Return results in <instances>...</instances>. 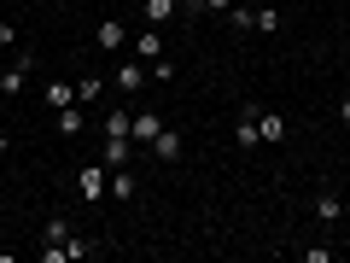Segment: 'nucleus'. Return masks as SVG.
Listing matches in <instances>:
<instances>
[{
	"instance_id": "f257e3e1",
	"label": "nucleus",
	"mask_w": 350,
	"mask_h": 263,
	"mask_svg": "<svg viewBox=\"0 0 350 263\" xmlns=\"http://www.w3.org/2000/svg\"><path fill=\"white\" fill-rule=\"evenodd\" d=\"M286 135H292V117L275 112V105H262L257 112V140L262 147H286Z\"/></svg>"
},
{
	"instance_id": "f03ea898",
	"label": "nucleus",
	"mask_w": 350,
	"mask_h": 263,
	"mask_svg": "<svg viewBox=\"0 0 350 263\" xmlns=\"http://www.w3.org/2000/svg\"><path fill=\"white\" fill-rule=\"evenodd\" d=\"M76 188H82V199H111V170L105 164H82V175H76Z\"/></svg>"
},
{
	"instance_id": "7ed1b4c3",
	"label": "nucleus",
	"mask_w": 350,
	"mask_h": 263,
	"mask_svg": "<svg viewBox=\"0 0 350 263\" xmlns=\"http://www.w3.org/2000/svg\"><path fill=\"white\" fill-rule=\"evenodd\" d=\"M29 71H36V53H24V59H12L6 71H0V100H18L29 82Z\"/></svg>"
},
{
	"instance_id": "20e7f679",
	"label": "nucleus",
	"mask_w": 350,
	"mask_h": 263,
	"mask_svg": "<svg viewBox=\"0 0 350 263\" xmlns=\"http://www.w3.org/2000/svg\"><path fill=\"white\" fill-rule=\"evenodd\" d=\"M111 82H117V88H123L129 100H135L140 88H146V82H152V71H146V64H140V59H123V64H117V71H111Z\"/></svg>"
},
{
	"instance_id": "39448f33",
	"label": "nucleus",
	"mask_w": 350,
	"mask_h": 263,
	"mask_svg": "<svg viewBox=\"0 0 350 263\" xmlns=\"http://www.w3.org/2000/svg\"><path fill=\"white\" fill-rule=\"evenodd\" d=\"M257 112H262V105H257V100H245V105H239V123H234V140H239L245 152H257V147H262V140H257Z\"/></svg>"
},
{
	"instance_id": "423d86ee",
	"label": "nucleus",
	"mask_w": 350,
	"mask_h": 263,
	"mask_svg": "<svg viewBox=\"0 0 350 263\" xmlns=\"http://www.w3.org/2000/svg\"><path fill=\"white\" fill-rule=\"evenodd\" d=\"M94 47H100V53H123L129 47V24H123V18H105V24L94 29Z\"/></svg>"
},
{
	"instance_id": "0eeeda50",
	"label": "nucleus",
	"mask_w": 350,
	"mask_h": 263,
	"mask_svg": "<svg viewBox=\"0 0 350 263\" xmlns=\"http://www.w3.org/2000/svg\"><path fill=\"white\" fill-rule=\"evenodd\" d=\"M152 158H158V164H181V129H170V123H163L158 129V140H152Z\"/></svg>"
},
{
	"instance_id": "6e6552de",
	"label": "nucleus",
	"mask_w": 350,
	"mask_h": 263,
	"mask_svg": "<svg viewBox=\"0 0 350 263\" xmlns=\"http://www.w3.org/2000/svg\"><path fill=\"white\" fill-rule=\"evenodd\" d=\"M129 158H135V140H129V135H105V147H100V164H105V170H123Z\"/></svg>"
},
{
	"instance_id": "1a4fd4ad",
	"label": "nucleus",
	"mask_w": 350,
	"mask_h": 263,
	"mask_svg": "<svg viewBox=\"0 0 350 263\" xmlns=\"http://www.w3.org/2000/svg\"><path fill=\"white\" fill-rule=\"evenodd\" d=\"M158 129H163V117L152 112V105H140V112H135V129H129V140H135V147H152V140H158Z\"/></svg>"
},
{
	"instance_id": "9d476101",
	"label": "nucleus",
	"mask_w": 350,
	"mask_h": 263,
	"mask_svg": "<svg viewBox=\"0 0 350 263\" xmlns=\"http://www.w3.org/2000/svg\"><path fill=\"white\" fill-rule=\"evenodd\" d=\"M135 59H140V64H152V59H163V29H152V24L140 29V36H135Z\"/></svg>"
},
{
	"instance_id": "9b49d317",
	"label": "nucleus",
	"mask_w": 350,
	"mask_h": 263,
	"mask_svg": "<svg viewBox=\"0 0 350 263\" xmlns=\"http://www.w3.org/2000/svg\"><path fill=\"white\" fill-rule=\"evenodd\" d=\"M41 100H47L53 112H64V105H76V82H64V76H53V82L41 88Z\"/></svg>"
},
{
	"instance_id": "f8f14e48",
	"label": "nucleus",
	"mask_w": 350,
	"mask_h": 263,
	"mask_svg": "<svg viewBox=\"0 0 350 263\" xmlns=\"http://www.w3.org/2000/svg\"><path fill=\"white\" fill-rule=\"evenodd\" d=\"M175 6H181V0H140V18H146L152 29H163L175 18Z\"/></svg>"
},
{
	"instance_id": "ddd939ff",
	"label": "nucleus",
	"mask_w": 350,
	"mask_h": 263,
	"mask_svg": "<svg viewBox=\"0 0 350 263\" xmlns=\"http://www.w3.org/2000/svg\"><path fill=\"white\" fill-rule=\"evenodd\" d=\"M100 94H105V76H100V71H88L82 82H76V105H94Z\"/></svg>"
},
{
	"instance_id": "4468645a",
	"label": "nucleus",
	"mask_w": 350,
	"mask_h": 263,
	"mask_svg": "<svg viewBox=\"0 0 350 263\" xmlns=\"http://www.w3.org/2000/svg\"><path fill=\"white\" fill-rule=\"evenodd\" d=\"M222 18H228V29H239V36H245V29L257 24V6H245V0H234V6H228Z\"/></svg>"
},
{
	"instance_id": "2eb2a0df",
	"label": "nucleus",
	"mask_w": 350,
	"mask_h": 263,
	"mask_svg": "<svg viewBox=\"0 0 350 263\" xmlns=\"http://www.w3.org/2000/svg\"><path fill=\"white\" fill-rule=\"evenodd\" d=\"M345 216V199L338 193H315V223H338Z\"/></svg>"
},
{
	"instance_id": "dca6fc26",
	"label": "nucleus",
	"mask_w": 350,
	"mask_h": 263,
	"mask_svg": "<svg viewBox=\"0 0 350 263\" xmlns=\"http://www.w3.org/2000/svg\"><path fill=\"white\" fill-rule=\"evenodd\" d=\"M76 228H70V216H47V228H41V246H64Z\"/></svg>"
},
{
	"instance_id": "f3484780",
	"label": "nucleus",
	"mask_w": 350,
	"mask_h": 263,
	"mask_svg": "<svg viewBox=\"0 0 350 263\" xmlns=\"http://www.w3.org/2000/svg\"><path fill=\"white\" fill-rule=\"evenodd\" d=\"M94 251H105L100 240H82V234H70V240H64V263H82V258H94Z\"/></svg>"
},
{
	"instance_id": "a211bd4d",
	"label": "nucleus",
	"mask_w": 350,
	"mask_h": 263,
	"mask_svg": "<svg viewBox=\"0 0 350 263\" xmlns=\"http://www.w3.org/2000/svg\"><path fill=\"white\" fill-rule=\"evenodd\" d=\"M251 29H257V36H275V29H280V6H275V0L257 6V24H251Z\"/></svg>"
},
{
	"instance_id": "6ab92c4d",
	"label": "nucleus",
	"mask_w": 350,
	"mask_h": 263,
	"mask_svg": "<svg viewBox=\"0 0 350 263\" xmlns=\"http://www.w3.org/2000/svg\"><path fill=\"white\" fill-rule=\"evenodd\" d=\"M129 129H135V112L111 105V112H105V135H129Z\"/></svg>"
},
{
	"instance_id": "aec40b11",
	"label": "nucleus",
	"mask_w": 350,
	"mask_h": 263,
	"mask_svg": "<svg viewBox=\"0 0 350 263\" xmlns=\"http://www.w3.org/2000/svg\"><path fill=\"white\" fill-rule=\"evenodd\" d=\"M111 199H135V170H111Z\"/></svg>"
},
{
	"instance_id": "412c9836",
	"label": "nucleus",
	"mask_w": 350,
	"mask_h": 263,
	"mask_svg": "<svg viewBox=\"0 0 350 263\" xmlns=\"http://www.w3.org/2000/svg\"><path fill=\"white\" fill-rule=\"evenodd\" d=\"M59 135H82V105H64V112H59Z\"/></svg>"
},
{
	"instance_id": "4be33fe9",
	"label": "nucleus",
	"mask_w": 350,
	"mask_h": 263,
	"mask_svg": "<svg viewBox=\"0 0 350 263\" xmlns=\"http://www.w3.org/2000/svg\"><path fill=\"white\" fill-rule=\"evenodd\" d=\"M146 71H152V82H175V64H170V59H152Z\"/></svg>"
},
{
	"instance_id": "5701e85b",
	"label": "nucleus",
	"mask_w": 350,
	"mask_h": 263,
	"mask_svg": "<svg viewBox=\"0 0 350 263\" xmlns=\"http://www.w3.org/2000/svg\"><path fill=\"white\" fill-rule=\"evenodd\" d=\"M0 47H18V24L12 18H0Z\"/></svg>"
},
{
	"instance_id": "b1692460",
	"label": "nucleus",
	"mask_w": 350,
	"mask_h": 263,
	"mask_svg": "<svg viewBox=\"0 0 350 263\" xmlns=\"http://www.w3.org/2000/svg\"><path fill=\"white\" fill-rule=\"evenodd\" d=\"M181 18H204V0H181Z\"/></svg>"
},
{
	"instance_id": "393cba45",
	"label": "nucleus",
	"mask_w": 350,
	"mask_h": 263,
	"mask_svg": "<svg viewBox=\"0 0 350 263\" xmlns=\"http://www.w3.org/2000/svg\"><path fill=\"white\" fill-rule=\"evenodd\" d=\"M338 123L350 129V94H345V100H338Z\"/></svg>"
},
{
	"instance_id": "a878e982",
	"label": "nucleus",
	"mask_w": 350,
	"mask_h": 263,
	"mask_svg": "<svg viewBox=\"0 0 350 263\" xmlns=\"http://www.w3.org/2000/svg\"><path fill=\"white\" fill-rule=\"evenodd\" d=\"M6 152H12V135H6V129H0V158H6Z\"/></svg>"
},
{
	"instance_id": "bb28decb",
	"label": "nucleus",
	"mask_w": 350,
	"mask_h": 263,
	"mask_svg": "<svg viewBox=\"0 0 350 263\" xmlns=\"http://www.w3.org/2000/svg\"><path fill=\"white\" fill-rule=\"evenodd\" d=\"M245 6H269V0H245Z\"/></svg>"
},
{
	"instance_id": "cd10ccee",
	"label": "nucleus",
	"mask_w": 350,
	"mask_h": 263,
	"mask_svg": "<svg viewBox=\"0 0 350 263\" xmlns=\"http://www.w3.org/2000/svg\"><path fill=\"white\" fill-rule=\"evenodd\" d=\"M0 6H6V0H0Z\"/></svg>"
}]
</instances>
